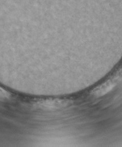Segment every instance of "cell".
I'll use <instances>...</instances> for the list:
<instances>
[{
    "instance_id": "cell-1",
    "label": "cell",
    "mask_w": 122,
    "mask_h": 147,
    "mask_svg": "<svg viewBox=\"0 0 122 147\" xmlns=\"http://www.w3.org/2000/svg\"><path fill=\"white\" fill-rule=\"evenodd\" d=\"M119 81V77L108 80L103 84L98 85L95 89H94L93 91L92 94L96 97H101L107 94L116 86V85L118 84Z\"/></svg>"
}]
</instances>
